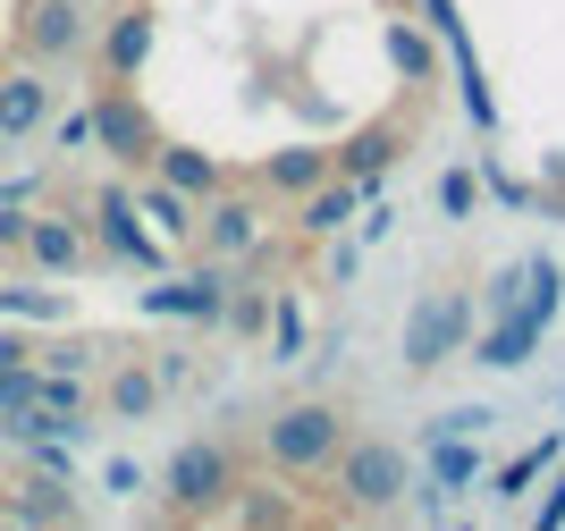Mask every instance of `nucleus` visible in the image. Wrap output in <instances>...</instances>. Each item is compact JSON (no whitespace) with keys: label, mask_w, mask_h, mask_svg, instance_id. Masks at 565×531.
<instances>
[{"label":"nucleus","mask_w":565,"mask_h":531,"mask_svg":"<svg viewBox=\"0 0 565 531\" xmlns=\"http://www.w3.org/2000/svg\"><path fill=\"white\" fill-rule=\"evenodd\" d=\"M262 194H228L220 185L212 203H194V245H203V262H236V254H254L262 245Z\"/></svg>","instance_id":"obj_8"},{"label":"nucleus","mask_w":565,"mask_h":531,"mask_svg":"<svg viewBox=\"0 0 565 531\" xmlns=\"http://www.w3.org/2000/svg\"><path fill=\"white\" fill-rule=\"evenodd\" d=\"M541 338H548V321L532 312V304H515V312H490V329L465 338V347H472V363H481V371H523L532 354H541Z\"/></svg>","instance_id":"obj_11"},{"label":"nucleus","mask_w":565,"mask_h":531,"mask_svg":"<svg viewBox=\"0 0 565 531\" xmlns=\"http://www.w3.org/2000/svg\"><path fill=\"white\" fill-rule=\"evenodd\" d=\"M51 127V76L25 60V68L0 76V144H25V136H43Z\"/></svg>","instance_id":"obj_14"},{"label":"nucleus","mask_w":565,"mask_h":531,"mask_svg":"<svg viewBox=\"0 0 565 531\" xmlns=\"http://www.w3.org/2000/svg\"><path fill=\"white\" fill-rule=\"evenodd\" d=\"M161 498H169V514H220L236 498V447L228 439H186L161 464Z\"/></svg>","instance_id":"obj_4"},{"label":"nucleus","mask_w":565,"mask_h":531,"mask_svg":"<svg viewBox=\"0 0 565 531\" xmlns=\"http://www.w3.org/2000/svg\"><path fill=\"white\" fill-rule=\"evenodd\" d=\"M472 178H481V185H490V194H498V203H515V211H523V203H532V185H523V178H515V169H507V161H498V152H481V161H472Z\"/></svg>","instance_id":"obj_29"},{"label":"nucleus","mask_w":565,"mask_h":531,"mask_svg":"<svg viewBox=\"0 0 565 531\" xmlns=\"http://www.w3.org/2000/svg\"><path fill=\"white\" fill-rule=\"evenodd\" d=\"M439 211H448V220H472V211H481V178H472V169H448V178H439Z\"/></svg>","instance_id":"obj_30"},{"label":"nucleus","mask_w":565,"mask_h":531,"mask_svg":"<svg viewBox=\"0 0 565 531\" xmlns=\"http://www.w3.org/2000/svg\"><path fill=\"white\" fill-rule=\"evenodd\" d=\"M51 144H60V152H85V144H94V102L60 118V127H51Z\"/></svg>","instance_id":"obj_32"},{"label":"nucleus","mask_w":565,"mask_h":531,"mask_svg":"<svg viewBox=\"0 0 565 531\" xmlns=\"http://www.w3.org/2000/svg\"><path fill=\"white\" fill-rule=\"evenodd\" d=\"M25 262H34V270H51V278H68V270H85V262H94V236H85V220H76V211H34V220H25Z\"/></svg>","instance_id":"obj_12"},{"label":"nucleus","mask_w":565,"mask_h":531,"mask_svg":"<svg viewBox=\"0 0 565 531\" xmlns=\"http://www.w3.org/2000/svg\"><path fill=\"white\" fill-rule=\"evenodd\" d=\"M465 338H472V296L465 287H423L397 329V354H405V371H439L465 354Z\"/></svg>","instance_id":"obj_2"},{"label":"nucleus","mask_w":565,"mask_h":531,"mask_svg":"<svg viewBox=\"0 0 565 531\" xmlns=\"http://www.w3.org/2000/svg\"><path fill=\"white\" fill-rule=\"evenodd\" d=\"M94 144L110 152L118 169H152L161 127H152V110L136 102V76H102V85H94Z\"/></svg>","instance_id":"obj_5"},{"label":"nucleus","mask_w":565,"mask_h":531,"mask_svg":"<svg viewBox=\"0 0 565 531\" xmlns=\"http://www.w3.org/2000/svg\"><path fill=\"white\" fill-rule=\"evenodd\" d=\"M330 178V152L321 144H279V152H262V194H305V185Z\"/></svg>","instance_id":"obj_21"},{"label":"nucleus","mask_w":565,"mask_h":531,"mask_svg":"<svg viewBox=\"0 0 565 531\" xmlns=\"http://www.w3.org/2000/svg\"><path fill=\"white\" fill-rule=\"evenodd\" d=\"M363 270V245H347V236H338V254H330V278H354Z\"/></svg>","instance_id":"obj_37"},{"label":"nucleus","mask_w":565,"mask_h":531,"mask_svg":"<svg viewBox=\"0 0 565 531\" xmlns=\"http://www.w3.org/2000/svg\"><path fill=\"white\" fill-rule=\"evenodd\" d=\"M557 523H565V472L548 481V498H541V531H557Z\"/></svg>","instance_id":"obj_36"},{"label":"nucleus","mask_w":565,"mask_h":531,"mask_svg":"<svg viewBox=\"0 0 565 531\" xmlns=\"http://www.w3.org/2000/svg\"><path fill=\"white\" fill-rule=\"evenodd\" d=\"M338 447H347V405H330V396H296L262 422V456L279 472H321Z\"/></svg>","instance_id":"obj_1"},{"label":"nucleus","mask_w":565,"mask_h":531,"mask_svg":"<svg viewBox=\"0 0 565 531\" xmlns=\"http://www.w3.org/2000/svg\"><path fill=\"white\" fill-rule=\"evenodd\" d=\"M262 329H270V363H305V304H296V296L270 304V321H262Z\"/></svg>","instance_id":"obj_25"},{"label":"nucleus","mask_w":565,"mask_h":531,"mask_svg":"<svg viewBox=\"0 0 565 531\" xmlns=\"http://www.w3.org/2000/svg\"><path fill=\"white\" fill-rule=\"evenodd\" d=\"M296 203H305V211H296V229H305V236H347L354 220H363V185L330 169V178H321V185H305Z\"/></svg>","instance_id":"obj_15"},{"label":"nucleus","mask_w":565,"mask_h":531,"mask_svg":"<svg viewBox=\"0 0 565 531\" xmlns=\"http://www.w3.org/2000/svg\"><path fill=\"white\" fill-rule=\"evenodd\" d=\"M85 236H94L110 262H136V270H161V236L143 229V211H136V185H102L94 194V220H85Z\"/></svg>","instance_id":"obj_7"},{"label":"nucleus","mask_w":565,"mask_h":531,"mask_svg":"<svg viewBox=\"0 0 565 531\" xmlns=\"http://www.w3.org/2000/svg\"><path fill=\"white\" fill-rule=\"evenodd\" d=\"M439 60H448V43H439L423 18H388V68H397L405 85H430Z\"/></svg>","instance_id":"obj_19"},{"label":"nucleus","mask_w":565,"mask_h":531,"mask_svg":"<svg viewBox=\"0 0 565 531\" xmlns=\"http://www.w3.org/2000/svg\"><path fill=\"white\" fill-rule=\"evenodd\" d=\"M0 523H76V481L68 472H25V481H9V498H0Z\"/></svg>","instance_id":"obj_13"},{"label":"nucleus","mask_w":565,"mask_h":531,"mask_svg":"<svg viewBox=\"0 0 565 531\" xmlns=\"http://www.w3.org/2000/svg\"><path fill=\"white\" fill-rule=\"evenodd\" d=\"M152 178L178 185L186 203H212L220 185H228V169H220L212 152H194V144H152Z\"/></svg>","instance_id":"obj_17"},{"label":"nucleus","mask_w":565,"mask_h":531,"mask_svg":"<svg viewBox=\"0 0 565 531\" xmlns=\"http://www.w3.org/2000/svg\"><path fill=\"white\" fill-rule=\"evenodd\" d=\"M397 152H405V127H397V118H372V127L338 136L330 169H338V178H354V185H363V203H372V194H380V178L397 169Z\"/></svg>","instance_id":"obj_10"},{"label":"nucleus","mask_w":565,"mask_h":531,"mask_svg":"<svg viewBox=\"0 0 565 531\" xmlns=\"http://www.w3.org/2000/svg\"><path fill=\"white\" fill-rule=\"evenodd\" d=\"M0 321H68V296H51V287H0Z\"/></svg>","instance_id":"obj_26"},{"label":"nucleus","mask_w":565,"mask_h":531,"mask_svg":"<svg viewBox=\"0 0 565 531\" xmlns=\"http://www.w3.org/2000/svg\"><path fill=\"white\" fill-rule=\"evenodd\" d=\"M18 43H25L34 68H60V60H76V51L94 43V18H85V0H25Z\"/></svg>","instance_id":"obj_9"},{"label":"nucleus","mask_w":565,"mask_h":531,"mask_svg":"<svg viewBox=\"0 0 565 531\" xmlns=\"http://www.w3.org/2000/svg\"><path fill=\"white\" fill-rule=\"evenodd\" d=\"M448 60H456V102H465L472 136H498V93H490V76H481V51H472V34H456Z\"/></svg>","instance_id":"obj_20"},{"label":"nucleus","mask_w":565,"mask_h":531,"mask_svg":"<svg viewBox=\"0 0 565 531\" xmlns=\"http://www.w3.org/2000/svg\"><path fill=\"white\" fill-rule=\"evenodd\" d=\"M523 304V262H507V270H490V287H481V312H515Z\"/></svg>","instance_id":"obj_31"},{"label":"nucleus","mask_w":565,"mask_h":531,"mask_svg":"<svg viewBox=\"0 0 565 531\" xmlns=\"http://www.w3.org/2000/svg\"><path fill=\"white\" fill-rule=\"evenodd\" d=\"M330 464H338V498H347V514H397V507H405V481H414L405 447H388V439H347Z\"/></svg>","instance_id":"obj_3"},{"label":"nucleus","mask_w":565,"mask_h":531,"mask_svg":"<svg viewBox=\"0 0 565 531\" xmlns=\"http://www.w3.org/2000/svg\"><path fill=\"white\" fill-rule=\"evenodd\" d=\"M34 389H43V363H9V371H0V422L25 414V405H34Z\"/></svg>","instance_id":"obj_27"},{"label":"nucleus","mask_w":565,"mask_h":531,"mask_svg":"<svg viewBox=\"0 0 565 531\" xmlns=\"http://www.w3.org/2000/svg\"><path fill=\"white\" fill-rule=\"evenodd\" d=\"M102 481H110V489H118V498H136V489H143V464H127V456H110V464H102Z\"/></svg>","instance_id":"obj_34"},{"label":"nucleus","mask_w":565,"mask_h":531,"mask_svg":"<svg viewBox=\"0 0 565 531\" xmlns=\"http://www.w3.org/2000/svg\"><path fill=\"white\" fill-rule=\"evenodd\" d=\"M220 321H228V329H262V321H270V304H262V296H228Z\"/></svg>","instance_id":"obj_33"},{"label":"nucleus","mask_w":565,"mask_h":531,"mask_svg":"<svg viewBox=\"0 0 565 531\" xmlns=\"http://www.w3.org/2000/svg\"><path fill=\"white\" fill-rule=\"evenodd\" d=\"M143 321H194V329H220V312H228V270L220 262H203V270H178V278H152L136 296Z\"/></svg>","instance_id":"obj_6"},{"label":"nucleus","mask_w":565,"mask_h":531,"mask_svg":"<svg viewBox=\"0 0 565 531\" xmlns=\"http://www.w3.org/2000/svg\"><path fill=\"white\" fill-rule=\"evenodd\" d=\"M490 405H448V414H439V422H430V431H423V439H481V431H490Z\"/></svg>","instance_id":"obj_28"},{"label":"nucleus","mask_w":565,"mask_h":531,"mask_svg":"<svg viewBox=\"0 0 565 531\" xmlns=\"http://www.w3.org/2000/svg\"><path fill=\"white\" fill-rule=\"evenodd\" d=\"M152 34H161V18L143 9V0H127L110 18V34H102V76H143V60H152Z\"/></svg>","instance_id":"obj_16"},{"label":"nucleus","mask_w":565,"mask_h":531,"mask_svg":"<svg viewBox=\"0 0 565 531\" xmlns=\"http://www.w3.org/2000/svg\"><path fill=\"white\" fill-rule=\"evenodd\" d=\"M423 481H439L448 498H472L481 489V447L472 439H423Z\"/></svg>","instance_id":"obj_22"},{"label":"nucleus","mask_w":565,"mask_h":531,"mask_svg":"<svg viewBox=\"0 0 565 531\" xmlns=\"http://www.w3.org/2000/svg\"><path fill=\"white\" fill-rule=\"evenodd\" d=\"M557 464H565V431H541V439L523 447V456H507L498 472H481V498H523V489L548 481Z\"/></svg>","instance_id":"obj_18"},{"label":"nucleus","mask_w":565,"mask_h":531,"mask_svg":"<svg viewBox=\"0 0 565 531\" xmlns=\"http://www.w3.org/2000/svg\"><path fill=\"white\" fill-rule=\"evenodd\" d=\"M9 363H34V347H25L18 329H0V371H9Z\"/></svg>","instance_id":"obj_38"},{"label":"nucleus","mask_w":565,"mask_h":531,"mask_svg":"<svg viewBox=\"0 0 565 531\" xmlns=\"http://www.w3.org/2000/svg\"><path fill=\"white\" fill-rule=\"evenodd\" d=\"M102 405H110V422H152V405H161V371H152V363H118L110 380H102Z\"/></svg>","instance_id":"obj_23"},{"label":"nucleus","mask_w":565,"mask_h":531,"mask_svg":"<svg viewBox=\"0 0 565 531\" xmlns=\"http://www.w3.org/2000/svg\"><path fill=\"white\" fill-rule=\"evenodd\" d=\"M34 354H43L51 371H85V363H94V347H76V338H68V347H34Z\"/></svg>","instance_id":"obj_35"},{"label":"nucleus","mask_w":565,"mask_h":531,"mask_svg":"<svg viewBox=\"0 0 565 531\" xmlns=\"http://www.w3.org/2000/svg\"><path fill=\"white\" fill-rule=\"evenodd\" d=\"M136 211H143V220H161V236H194V203L178 194V185H161V178L136 185Z\"/></svg>","instance_id":"obj_24"}]
</instances>
